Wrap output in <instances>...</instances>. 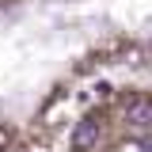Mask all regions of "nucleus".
Wrapping results in <instances>:
<instances>
[{
	"mask_svg": "<svg viewBox=\"0 0 152 152\" xmlns=\"http://www.w3.org/2000/svg\"><path fill=\"white\" fill-rule=\"evenodd\" d=\"M99 133H103V126H99L95 118L76 122V129H72V148H76V152H91L95 145H99Z\"/></svg>",
	"mask_w": 152,
	"mask_h": 152,
	"instance_id": "nucleus-1",
	"label": "nucleus"
},
{
	"mask_svg": "<svg viewBox=\"0 0 152 152\" xmlns=\"http://www.w3.org/2000/svg\"><path fill=\"white\" fill-rule=\"evenodd\" d=\"M126 122H133V126H152V103L148 99H129L126 103Z\"/></svg>",
	"mask_w": 152,
	"mask_h": 152,
	"instance_id": "nucleus-2",
	"label": "nucleus"
}]
</instances>
